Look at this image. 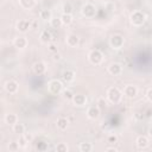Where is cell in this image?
I'll use <instances>...</instances> for the list:
<instances>
[{
    "label": "cell",
    "mask_w": 152,
    "mask_h": 152,
    "mask_svg": "<svg viewBox=\"0 0 152 152\" xmlns=\"http://www.w3.org/2000/svg\"><path fill=\"white\" fill-rule=\"evenodd\" d=\"M147 137H148L150 139H152V127H150V128H148V132H147Z\"/></svg>",
    "instance_id": "38"
},
{
    "label": "cell",
    "mask_w": 152,
    "mask_h": 152,
    "mask_svg": "<svg viewBox=\"0 0 152 152\" xmlns=\"http://www.w3.org/2000/svg\"><path fill=\"white\" fill-rule=\"evenodd\" d=\"M146 19H147L146 14H145L142 11H140V10L133 11V12L131 13V15H129V23H131V25H133V26H135V27L142 26V25L145 24Z\"/></svg>",
    "instance_id": "2"
},
{
    "label": "cell",
    "mask_w": 152,
    "mask_h": 152,
    "mask_svg": "<svg viewBox=\"0 0 152 152\" xmlns=\"http://www.w3.org/2000/svg\"><path fill=\"white\" fill-rule=\"evenodd\" d=\"M135 145L139 150H145L150 146V138L146 135H139L135 139Z\"/></svg>",
    "instance_id": "15"
},
{
    "label": "cell",
    "mask_w": 152,
    "mask_h": 152,
    "mask_svg": "<svg viewBox=\"0 0 152 152\" xmlns=\"http://www.w3.org/2000/svg\"><path fill=\"white\" fill-rule=\"evenodd\" d=\"M122 94L127 99H134L138 95V88L137 86H133V84H126L122 89Z\"/></svg>",
    "instance_id": "10"
},
{
    "label": "cell",
    "mask_w": 152,
    "mask_h": 152,
    "mask_svg": "<svg viewBox=\"0 0 152 152\" xmlns=\"http://www.w3.org/2000/svg\"><path fill=\"white\" fill-rule=\"evenodd\" d=\"M32 26H31V23L30 20L27 19H19L15 24V30L19 32V33H26L28 30H31Z\"/></svg>",
    "instance_id": "8"
},
{
    "label": "cell",
    "mask_w": 152,
    "mask_h": 152,
    "mask_svg": "<svg viewBox=\"0 0 152 152\" xmlns=\"http://www.w3.org/2000/svg\"><path fill=\"white\" fill-rule=\"evenodd\" d=\"M107 142H108V144H112V145L116 144V142H118V135H116V134H109V135L107 137Z\"/></svg>",
    "instance_id": "30"
},
{
    "label": "cell",
    "mask_w": 152,
    "mask_h": 152,
    "mask_svg": "<svg viewBox=\"0 0 152 152\" xmlns=\"http://www.w3.org/2000/svg\"><path fill=\"white\" fill-rule=\"evenodd\" d=\"M107 71H108V74L112 75V76H121L122 72H124V68H122V65H121L120 63L113 62V63H110V64L108 65Z\"/></svg>",
    "instance_id": "7"
},
{
    "label": "cell",
    "mask_w": 152,
    "mask_h": 152,
    "mask_svg": "<svg viewBox=\"0 0 152 152\" xmlns=\"http://www.w3.org/2000/svg\"><path fill=\"white\" fill-rule=\"evenodd\" d=\"M23 135L25 137V139H26L28 142H31V141H32V134H31V133H26V132H25Z\"/></svg>",
    "instance_id": "35"
},
{
    "label": "cell",
    "mask_w": 152,
    "mask_h": 152,
    "mask_svg": "<svg viewBox=\"0 0 152 152\" xmlns=\"http://www.w3.org/2000/svg\"><path fill=\"white\" fill-rule=\"evenodd\" d=\"M62 95H63V97L64 99H66V100H69V101H71V99L74 97V93L71 91V89H69V88H64L63 89V91H62Z\"/></svg>",
    "instance_id": "28"
},
{
    "label": "cell",
    "mask_w": 152,
    "mask_h": 152,
    "mask_svg": "<svg viewBox=\"0 0 152 152\" xmlns=\"http://www.w3.org/2000/svg\"><path fill=\"white\" fill-rule=\"evenodd\" d=\"M61 59H62V55L61 53H58V52L53 53V61H61Z\"/></svg>",
    "instance_id": "36"
},
{
    "label": "cell",
    "mask_w": 152,
    "mask_h": 152,
    "mask_svg": "<svg viewBox=\"0 0 152 152\" xmlns=\"http://www.w3.org/2000/svg\"><path fill=\"white\" fill-rule=\"evenodd\" d=\"M4 121H5L6 125L13 126L14 124L18 122V115H17L15 113H7V114H5V116H4Z\"/></svg>",
    "instance_id": "19"
},
{
    "label": "cell",
    "mask_w": 152,
    "mask_h": 152,
    "mask_svg": "<svg viewBox=\"0 0 152 152\" xmlns=\"http://www.w3.org/2000/svg\"><path fill=\"white\" fill-rule=\"evenodd\" d=\"M20 148V146H19V142H15V141H12V142H10L8 144V150L10 151H18Z\"/></svg>",
    "instance_id": "32"
},
{
    "label": "cell",
    "mask_w": 152,
    "mask_h": 152,
    "mask_svg": "<svg viewBox=\"0 0 152 152\" xmlns=\"http://www.w3.org/2000/svg\"><path fill=\"white\" fill-rule=\"evenodd\" d=\"M4 89L6 90V93H8L11 95H14L19 90V83L17 81H14V80H8V81L5 82Z\"/></svg>",
    "instance_id": "9"
},
{
    "label": "cell",
    "mask_w": 152,
    "mask_h": 152,
    "mask_svg": "<svg viewBox=\"0 0 152 152\" xmlns=\"http://www.w3.org/2000/svg\"><path fill=\"white\" fill-rule=\"evenodd\" d=\"M28 45V39L25 36H18L13 39V46L18 50H24Z\"/></svg>",
    "instance_id": "12"
},
{
    "label": "cell",
    "mask_w": 152,
    "mask_h": 152,
    "mask_svg": "<svg viewBox=\"0 0 152 152\" xmlns=\"http://www.w3.org/2000/svg\"><path fill=\"white\" fill-rule=\"evenodd\" d=\"M100 114H101V110L97 104H91L87 108V116L90 120H97L100 118Z\"/></svg>",
    "instance_id": "11"
},
{
    "label": "cell",
    "mask_w": 152,
    "mask_h": 152,
    "mask_svg": "<svg viewBox=\"0 0 152 152\" xmlns=\"http://www.w3.org/2000/svg\"><path fill=\"white\" fill-rule=\"evenodd\" d=\"M71 102H72V104L76 106V107H84V106H87V103H88V99H87V96L83 95V94H75L74 97L71 99Z\"/></svg>",
    "instance_id": "13"
},
{
    "label": "cell",
    "mask_w": 152,
    "mask_h": 152,
    "mask_svg": "<svg viewBox=\"0 0 152 152\" xmlns=\"http://www.w3.org/2000/svg\"><path fill=\"white\" fill-rule=\"evenodd\" d=\"M78 150H80L81 152H91V151L94 150V145H93L91 142H88V141L80 142Z\"/></svg>",
    "instance_id": "24"
},
{
    "label": "cell",
    "mask_w": 152,
    "mask_h": 152,
    "mask_svg": "<svg viewBox=\"0 0 152 152\" xmlns=\"http://www.w3.org/2000/svg\"><path fill=\"white\" fill-rule=\"evenodd\" d=\"M80 43V38L77 34L75 33H70L65 37V44L69 46V48H76Z\"/></svg>",
    "instance_id": "16"
},
{
    "label": "cell",
    "mask_w": 152,
    "mask_h": 152,
    "mask_svg": "<svg viewBox=\"0 0 152 152\" xmlns=\"http://www.w3.org/2000/svg\"><path fill=\"white\" fill-rule=\"evenodd\" d=\"M59 18H61V20H62V24H63L64 26H69V25H71V24H72V21H74L72 14H66V13H62Z\"/></svg>",
    "instance_id": "23"
},
{
    "label": "cell",
    "mask_w": 152,
    "mask_h": 152,
    "mask_svg": "<svg viewBox=\"0 0 152 152\" xmlns=\"http://www.w3.org/2000/svg\"><path fill=\"white\" fill-rule=\"evenodd\" d=\"M18 142H19V146H20V148H24L27 144H28V141L25 139V137L21 134V135H19V140H18Z\"/></svg>",
    "instance_id": "31"
},
{
    "label": "cell",
    "mask_w": 152,
    "mask_h": 152,
    "mask_svg": "<svg viewBox=\"0 0 152 152\" xmlns=\"http://www.w3.org/2000/svg\"><path fill=\"white\" fill-rule=\"evenodd\" d=\"M145 96H146V99H147L150 102H152V88H148V89L146 90Z\"/></svg>",
    "instance_id": "34"
},
{
    "label": "cell",
    "mask_w": 152,
    "mask_h": 152,
    "mask_svg": "<svg viewBox=\"0 0 152 152\" xmlns=\"http://www.w3.org/2000/svg\"><path fill=\"white\" fill-rule=\"evenodd\" d=\"M72 12H74V7H72V5H71L69 1H66V2H64V4L62 5V13L72 14Z\"/></svg>",
    "instance_id": "26"
},
{
    "label": "cell",
    "mask_w": 152,
    "mask_h": 152,
    "mask_svg": "<svg viewBox=\"0 0 152 152\" xmlns=\"http://www.w3.org/2000/svg\"><path fill=\"white\" fill-rule=\"evenodd\" d=\"M32 71H33L36 75H38V76L44 75V74L46 72V64H45L43 61H38V62L33 63V65H32Z\"/></svg>",
    "instance_id": "14"
},
{
    "label": "cell",
    "mask_w": 152,
    "mask_h": 152,
    "mask_svg": "<svg viewBox=\"0 0 152 152\" xmlns=\"http://www.w3.org/2000/svg\"><path fill=\"white\" fill-rule=\"evenodd\" d=\"M107 100L109 103L112 104H118L121 102L122 97H124V94H122V90H120L118 87H110L108 88L107 90Z\"/></svg>",
    "instance_id": "1"
},
{
    "label": "cell",
    "mask_w": 152,
    "mask_h": 152,
    "mask_svg": "<svg viewBox=\"0 0 152 152\" xmlns=\"http://www.w3.org/2000/svg\"><path fill=\"white\" fill-rule=\"evenodd\" d=\"M104 151H107V152H110V151L118 152V148H116V147H114V146H113V147H106V148H104Z\"/></svg>",
    "instance_id": "37"
},
{
    "label": "cell",
    "mask_w": 152,
    "mask_h": 152,
    "mask_svg": "<svg viewBox=\"0 0 152 152\" xmlns=\"http://www.w3.org/2000/svg\"><path fill=\"white\" fill-rule=\"evenodd\" d=\"M25 131H26V127H25V125H24V124H20L19 121L12 126V132H13L14 134L21 135V134H24V133H25Z\"/></svg>",
    "instance_id": "22"
},
{
    "label": "cell",
    "mask_w": 152,
    "mask_h": 152,
    "mask_svg": "<svg viewBox=\"0 0 152 152\" xmlns=\"http://www.w3.org/2000/svg\"><path fill=\"white\" fill-rule=\"evenodd\" d=\"M75 76H76L75 71H72V70H70V69H66V70H64L63 74H62V80H63L66 84H69V83H72V82L75 81Z\"/></svg>",
    "instance_id": "17"
},
{
    "label": "cell",
    "mask_w": 152,
    "mask_h": 152,
    "mask_svg": "<svg viewBox=\"0 0 152 152\" xmlns=\"http://www.w3.org/2000/svg\"><path fill=\"white\" fill-rule=\"evenodd\" d=\"M48 45H49V51H50V52H52V53L58 52V50H57V45H56L55 43H50V44H48Z\"/></svg>",
    "instance_id": "33"
},
{
    "label": "cell",
    "mask_w": 152,
    "mask_h": 152,
    "mask_svg": "<svg viewBox=\"0 0 152 152\" xmlns=\"http://www.w3.org/2000/svg\"><path fill=\"white\" fill-rule=\"evenodd\" d=\"M39 18L40 19H43V20H45V21H50L53 17H52V12L50 11V10H40V12H39Z\"/></svg>",
    "instance_id": "25"
},
{
    "label": "cell",
    "mask_w": 152,
    "mask_h": 152,
    "mask_svg": "<svg viewBox=\"0 0 152 152\" xmlns=\"http://www.w3.org/2000/svg\"><path fill=\"white\" fill-rule=\"evenodd\" d=\"M97 13V10H96V6L91 2H86L82 7H81V14L82 17L87 18V19H93L95 18Z\"/></svg>",
    "instance_id": "3"
},
{
    "label": "cell",
    "mask_w": 152,
    "mask_h": 152,
    "mask_svg": "<svg viewBox=\"0 0 152 152\" xmlns=\"http://www.w3.org/2000/svg\"><path fill=\"white\" fill-rule=\"evenodd\" d=\"M63 89H64L63 83L57 78H53V80L49 81V83H48V91L51 95H61Z\"/></svg>",
    "instance_id": "4"
},
{
    "label": "cell",
    "mask_w": 152,
    "mask_h": 152,
    "mask_svg": "<svg viewBox=\"0 0 152 152\" xmlns=\"http://www.w3.org/2000/svg\"><path fill=\"white\" fill-rule=\"evenodd\" d=\"M49 24H50V26L52 27V28H59L63 24H62V20H61V18L58 17V18H52L50 21H49Z\"/></svg>",
    "instance_id": "27"
},
{
    "label": "cell",
    "mask_w": 152,
    "mask_h": 152,
    "mask_svg": "<svg viewBox=\"0 0 152 152\" xmlns=\"http://www.w3.org/2000/svg\"><path fill=\"white\" fill-rule=\"evenodd\" d=\"M56 126H57V128L59 131H65L68 128V126H69V120L66 118H64V116H59L57 119V121H56Z\"/></svg>",
    "instance_id": "20"
},
{
    "label": "cell",
    "mask_w": 152,
    "mask_h": 152,
    "mask_svg": "<svg viewBox=\"0 0 152 152\" xmlns=\"http://www.w3.org/2000/svg\"><path fill=\"white\" fill-rule=\"evenodd\" d=\"M103 58H104L103 53L97 49H94V50L89 51V53H88V61L93 65H101L103 62Z\"/></svg>",
    "instance_id": "6"
},
{
    "label": "cell",
    "mask_w": 152,
    "mask_h": 152,
    "mask_svg": "<svg viewBox=\"0 0 152 152\" xmlns=\"http://www.w3.org/2000/svg\"><path fill=\"white\" fill-rule=\"evenodd\" d=\"M55 148L57 152H68L69 151V146L66 145V142H58Z\"/></svg>",
    "instance_id": "29"
},
{
    "label": "cell",
    "mask_w": 152,
    "mask_h": 152,
    "mask_svg": "<svg viewBox=\"0 0 152 152\" xmlns=\"http://www.w3.org/2000/svg\"><path fill=\"white\" fill-rule=\"evenodd\" d=\"M39 39H40V42H42L43 44H50V43H52V40H53L52 34H51V32H50L49 30H43V31L40 32V34H39Z\"/></svg>",
    "instance_id": "18"
},
{
    "label": "cell",
    "mask_w": 152,
    "mask_h": 152,
    "mask_svg": "<svg viewBox=\"0 0 152 152\" xmlns=\"http://www.w3.org/2000/svg\"><path fill=\"white\" fill-rule=\"evenodd\" d=\"M108 44H109L110 49H113V50H120L125 45V38H124V36L115 33V34L110 36V38L108 40Z\"/></svg>",
    "instance_id": "5"
},
{
    "label": "cell",
    "mask_w": 152,
    "mask_h": 152,
    "mask_svg": "<svg viewBox=\"0 0 152 152\" xmlns=\"http://www.w3.org/2000/svg\"><path fill=\"white\" fill-rule=\"evenodd\" d=\"M18 4L23 10H31L36 6V0H18Z\"/></svg>",
    "instance_id": "21"
}]
</instances>
